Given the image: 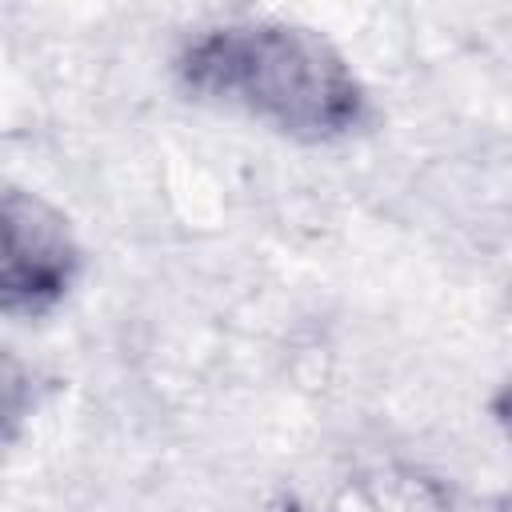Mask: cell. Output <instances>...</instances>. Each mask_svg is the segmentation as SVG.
I'll use <instances>...</instances> for the list:
<instances>
[{
  "instance_id": "6da1fadb",
  "label": "cell",
  "mask_w": 512,
  "mask_h": 512,
  "mask_svg": "<svg viewBox=\"0 0 512 512\" xmlns=\"http://www.w3.org/2000/svg\"><path fill=\"white\" fill-rule=\"evenodd\" d=\"M176 80L184 92L240 108L304 144L344 140L368 120V92L344 52L292 20L204 28L180 48Z\"/></svg>"
},
{
  "instance_id": "7a4b0ae2",
  "label": "cell",
  "mask_w": 512,
  "mask_h": 512,
  "mask_svg": "<svg viewBox=\"0 0 512 512\" xmlns=\"http://www.w3.org/2000/svg\"><path fill=\"white\" fill-rule=\"evenodd\" d=\"M84 252L60 208L36 192H0V308L40 316L56 308L76 276Z\"/></svg>"
},
{
  "instance_id": "3957f363",
  "label": "cell",
  "mask_w": 512,
  "mask_h": 512,
  "mask_svg": "<svg viewBox=\"0 0 512 512\" xmlns=\"http://www.w3.org/2000/svg\"><path fill=\"white\" fill-rule=\"evenodd\" d=\"M36 408V376L32 368L0 344V444L16 440Z\"/></svg>"
}]
</instances>
